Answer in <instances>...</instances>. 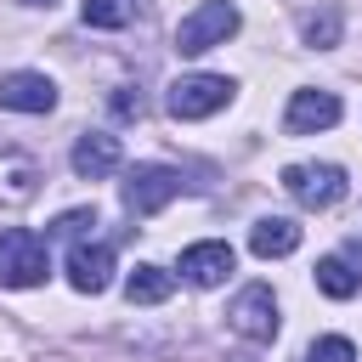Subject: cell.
I'll use <instances>...</instances> for the list:
<instances>
[{
	"instance_id": "obj_1",
	"label": "cell",
	"mask_w": 362,
	"mask_h": 362,
	"mask_svg": "<svg viewBox=\"0 0 362 362\" xmlns=\"http://www.w3.org/2000/svg\"><path fill=\"white\" fill-rule=\"evenodd\" d=\"M51 277V243L28 226L0 232V288H40Z\"/></svg>"
},
{
	"instance_id": "obj_2",
	"label": "cell",
	"mask_w": 362,
	"mask_h": 362,
	"mask_svg": "<svg viewBox=\"0 0 362 362\" xmlns=\"http://www.w3.org/2000/svg\"><path fill=\"white\" fill-rule=\"evenodd\" d=\"M238 6L232 0H204V6H192L187 17H181V28H175V51L181 57H204V51H215V45H226L232 34H238Z\"/></svg>"
},
{
	"instance_id": "obj_3",
	"label": "cell",
	"mask_w": 362,
	"mask_h": 362,
	"mask_svg": "<svg viewBox=\"0 0 362 362\" xmlns=\"http://www.w3.org/2000/svg\"><path fill=\"white\" fill-rule=\"evenodd\" d=\"M232 79L226 74H181L175 85H170V96H164V107H170V119H209V113H221L226 102H232Z\"/></svg>"
},
{
	"instance_id": "obj_4",
	"label": "cell",
	"mask_w": 362,
	"mask_h": 362,
	"mask_svg": "<svg viewBox=\"0 0 362 362\" xmlns=\"http://www.w3.org/2000/svg\"><path fill=\"white\" fill-rule=\"evenodd\" d=\"M175 198H181V170H170V164H130L124 170V209L136 221L158 215Z\"/></svg>"
},
{
	"instance_id": "obj_5",
	"label": "cell",
	"mask_w": 362,
	"mask_h": 362,
	"mask_svg": "<svg viewBox=\"0 0 362 362\" xmlns=\"http://www.w3.org/2000/svg\"><path fill=\"white\" fill-rule=\"evenodd\" d=\"M283 192H288L300 209H334V204L351 192V181H345L339 164H288V170H283Z\"/></svg>"
},
{
	"instance_id": "obj_6",
	"label": "cell",
	"mask_w": 362,
	"mask_h": 362,
	"mask_svg": "<svg viewBox=\"0 0 362 362\" xmlns=\"http://www.w3.org/2000/svg\"><path fill=\"white\" fill-rule=\"evenodd\" d=\"M226 322H232L238 339H249V345H272V339H277V294H272V283H249V288H238Z\"/></svg>"
},
{
	"instance_id": "obj_7",
	"label": "cell",
	"mask_w": 362,
	"mask_h": 362,
	"mask_svg": "<svg viewBox=\"0 0 362 362\" xmlns=\"http://www.w3.org/2000/svg\"><path fill=\"white\" fill-rule=\"evenodd\" d=\"M40 181H45L40 158H28V153H17V147H0V215L28 209V204L40 198Z\"/></svg>"
},
{
	"instance_id": "obj_8",
	"label": "cell",
	"mask_w": 362,
	"mask_h": 362,
	"mask_svg": "<svg viewBox=\"0 0 362 362\" xmlns=\"http://www.w3.org/2000/svg\"><path fill=\"white\" fill-rule=\"evenodd\" d=\"M232 266H238V255H232V243H221V238H204V243L181 249V277H187L192 288H221V283L232 277Z\"/></svg>"
},
{
	"instance_id": "obj_9",
	"label": "cell",
	"mask_w": 362,
	"mask_h": 362,
	"mask_svg": "<svg viewBox=\"0 0 362 362\" xmlns=\"http://www.w3.org/2000/svg\"><path fill=\"white\" fill-rule=\"evenodd\" d=\"M339 96L334 90H294L288 96V113H283V124H288V136H317V130H328V124H339Z\"/></svg>"
},
{
	"instance_id": "obj_10",
	"label": "cell",
	"mask_w": 362,
	"mask_h": 362,
	"mask_svg": "<svg viewBox=\"0 0 362 362\" xmlns=\"http://www.w3.org/2000/svg\"><path fill=\"white\" fill-rule=\"evenodd\" d=\"M0 107H11V113H51L57 107V85L45 74H34V68H17V74L0 79Z\"/></svg>"
},
{
	"instance_id": "obj_11",
	"label": "cell",
	"mask_w": 362,
	"mask_h": 362,
	"mask_svg": "<svg viewBox=\"0 0 362 362\" xmlns=\"http://www.w3.org/2000/svg\"><path fill=\"white\" fill-rule=\"evenodd\" d=\"M119 164H124L119 136H107V130H85V136L74 141V175H79V181H102V175H113Z\"/></svg>"
},
{
	"instance_id": "obj_12",
	"label": "cell",
	"mask_w": 362,
	"mask_h": 362,
	"mask_svg": "<svg viewBox=\"0 0 362 362\" xmlns=\"http://www.w3.org/2000/svg\"><path fill=\"white\" fill-rule=\"evenodd\" d=\"M68 283L79 294H102L113 283V249L107 243H74L68 249Z\"/></svg>"
},
{
	"instance_id": "obj_13",
	"label": "cell",
	"mask_w": 362,
	"mask_h": 362,
	"mask_svg": "<svg viewBox=\"0 0 362 362\" xmlns=\"http://www.w3.org/2000/svg\"><path fill=\"white\" fill-rule=\"evenodd\" d=\"M249 249H255L260 260H283V255L300 249V226H294L288 215H266V221L249 226Z\"/></svg>"
},
{
	"instance_id": "obj_14",
	"label": "cell",
	"mask_w": 362,
	"mask_h": 362,
	"mask_svg": "<svg viewBox=\"0 0 362 362\" xmlns=\"http://www.w3.org/2000/svg\"><path fill=\"white\" fill-rule=\"evenodd\" d=\"M170 294H175V272H164V266H153V260L124 277V300H130V305H164Z\"/></svg>"
},
{
	"instance_id": "obj_15",
	"label": "cell",
	"mask_w": 362,
	"mask_h": 362,
	"mask_svg": "<svg viewBox=\"0 0 362 362\" xmlns=\"http://www.w3.org/2000/svg\"><path fill=\"white\" fill-rule=\"evenodd\" d=\"M317 288H322L328 300H351V294L362 288V277L351 272L345 255H322V260H317Z\"/></svg>"
},
{
	"instance_id": "obj_16",
	"label": "cell",
	"mask_w": 362,
	"mask_h": 362,
	"mask_svg": "<svg viewBox=\"0 0 362 362\" xmlns=\"http://www.w3.org/2000/svg\"><path fill=\"white\" fill-rule=\"evenodd\" d=\"M300 34H305V45H311V51H328V45H339V34H345V17H339V6L305 11V17H300Z\"/></svg>"
},
{
	"instance_id": "obj_17",
	"label": "cell",
	"mask_w": 362,
	"mask_h": 362,
	"mask_svg": "<svg viewBox=\"0 0 362 362\" xmlns=\"http://www.w3.org/2000/svg\"><path fill=\"white\" fill-rule=\"evenodd\" d=\"M79 11H85V28H124V23H136L141 0H85Z\"/></svg>"
},
{
	"instance_id": "obj_18",
	"label": "cell",
	"mask_w": 362,
	"mask_h": 362,
	"mask_svg": "<svg viewBox=\"0 0 362 362\" xmlns=\"http://www.w3.org/2000/svg\"><path fill=\"white\" fill-rule=\"evenodd\" d=\"M300 362H356V351H351L345 334H322V339H311L300 351Z\"/></svg>"
},
{
	"instance_id": "obj_19",
	"label": "cell",
	"mask_w": 362,
	"mask_h": 362,
	"mask_svg": "<svg viewBox=\"0 0 362 362\" xmlns=\"http://www.w3.org/2000/svg\"><path fill=\"white\" fill-rule=\"evenodd\" d=\"M85 226H96V209H68V215H57L51 238H79Z\"/></svg>"
},
{
	"instance_id": "obj_20",
	"label": "cell",
	"mask_w": 362,
	"mask_h": 362,
	"mask_svg": "<svg viewBox=\"0 0 362 362\" xmlns=\"http://www.w3.org/2000/svg\"><path fill=\"white\" fill-rule=\"evenodd\" d=\"M113 113H119V119H141V90L130 96V85H124V90L113 96Z\"/></svg>"
},
{
	"instance_id": "obj_21",
	"label": "cell",
	"mask_w": 362,
	"mask_h": 362,
	"mask_svg": "<svg viewBox=\"0 0 362 362\" xmlns=\"http://www.w3.org/2000/svg\"><path fill=\"white\" fill-rule=\"evenodd\" d=\"M23 6H57V0H23Z\"/></svg>"
}]
</instances>
